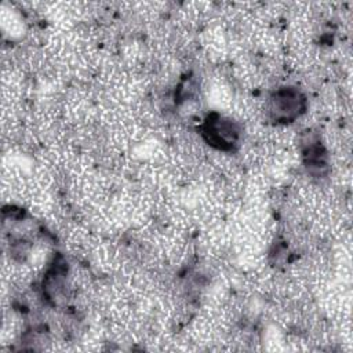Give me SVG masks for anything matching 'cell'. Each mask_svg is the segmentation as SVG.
I'll use <instances>...</instances> for the list:
<instances>
[{"label":"cell","mask_w":353,"mask_h":353,"mask_svg":"<svg viewBox=\"0 0 353 353\" xmlns=\"http://www.w3.org/2000/svg\"><path fill=\"white\" fill-rule=\"evenodd\" d=\"M299 94L291 90H285L279 92L273 99V112L279 117L288 119L296 116L299 112Z\"/></svg>","instance_id":"obj_1"}]
</instances>
